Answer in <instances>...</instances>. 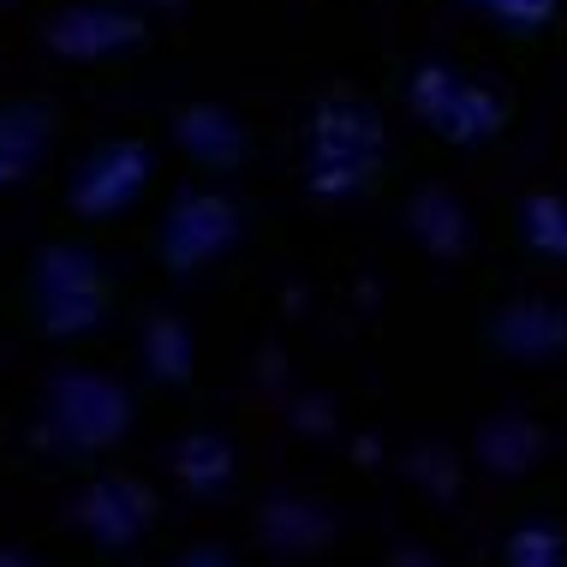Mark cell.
Masks as SVG:
<instances>
[{"instance_id": "7a4b0ae2", "label": "cell", "mask_w": 567, "mask_h": 567, "mask_svg": "<svg viewBox=\"0 0 567 567\" xmlns=\"http://www.w3.org/2000/svg\"><path fill=\"white\" fill-rule=\"evenodd\" d=\"M406 109L419 114V126L442 137V144H489V137L508 132L514 120V102L508 90L472 79L466 66H442V60H424V66H412L406 79Z\"/></svg>"}, {"instance_id": "52a82bcc", "label": "cell", "mask_w": 567, "mask_h": 567, "mask_svg": "<svg viewBox=\"0 0 567 567\" xmlns=\"http://www.w3.org/2000/svg\"><path fill=\"white\" fill-rule=\"evenodd\" d=\"M526 239L544 257H567V204L561 197H526Z\"/></svg>"}, {"instance_id": "ba28073f", "label": "cell", "mask_w": 567, "mask_h": 567, "mask_svg": "<svg viewBox=\"0 0 567 567\" xmlns=\"http://www.w3.org/2000/svg\"><path fill=\"white\" fill-rule=\"evenodd\" d=\"M466 7L489 12V19L502 30H514V37H532V30L556 24V0H466Z\"/></svg>"}, {"instance_id": "6da1fadb", "label": "cell", "mask_w": 567, "mask_h": 567, "mask_svg": "<svg viewBox=\"0 0 567 567\" xmlns=\"http://www.w3.org/2000/svg\"><path fill=\"white\" fill-rule=\"evenodd\" d=\"M389 156V126L377 102L364 96H323L305 120V192L311 197H359L377 186Z\"/></svg>"}, {"instance_id": "30bf717a", "label": "cell", "mask_w": 567, "mask_h": 567, "mask_svg": "<svg viewBox=\"0 0 567 567\" xmlns=\"http://www.w3.org/2000/svg\"><path fill=\"white\" fill-rule=\"evenodd\" d=\"M0 567H30V561H19V556H0Z\"/></svg>"}, {"instance_id": "5b68a950", "label": "cell", "mask_w": 567, "mask_h": 567, "mask_svg": "<svg viewBox=\"0 0 567 567\" xmlns=\"http://www.w3.org/2000/svg\"><path fill=\"white\" fill-rule=\"evenodd\" d=\"M84 519L96 526V538H109V544H126V538H137L144 532V519H150V496L144 489H132V484H96L90 489V508H84Z\"/></svg>"}, {"instance_id": "9c48e42d", "label": "cell", "mask_w": 567, "mask_h": 567, "mask_svg": "<svg viewBox=\"0 0 567 567\" xmlns=\"http://www.w3.org/2000/svg\"><path fill=\"white\" fill-rule=\"evenodd\" d=\"M508 567H567L561 538H556V532H544V526L514 532V538H508Z\"/></svg>"}, {"instance_id": "3957f363", "label": "cell", "mask_w": 567, "mask_h": 567, "mask_svg": "<svg viewBox=\"0 0 567 567\" xmlns=\"http://www.w3.org/2000/svg\"><path fill=\"white\" fill-rule=\"evenodd\" d=\"M54 419L66 424V436L79 449H102L126 431V394L109 389L102 377H66L54 389Z\"/></svg>"}, {"instance_id": "8992f818", "label": "cell", "mask_w": 567, "mask_h": 567, "mask_svg": "<svg viewBox=\"0 0 567 567\" xmlns=\"http://www.w3.org/2000/svg\"><path fill=\"white\" fill-rule=\"evenodd\" d=\"M42 137H49V126L37 114H0V179L24 174V162L42 150Z\"/></svg>"}, {"instance_id": "277c9868", "label": "cell", "mask_w": 567, "mask_h": 567, "mask_svg": "<svg viewBox=\"0 0 567 567\" xmlns=\"http://www.w3.org/2000/svg\"><path fill=\"white\" fill-rule=\"evenodd\" d=\"M150 156L137 144H114V150H102L96 162L79 174V186H72V197H79V209H90V216H109V209H120L126 197L144 186V167Z\"/></svg>"}]
</instances>
